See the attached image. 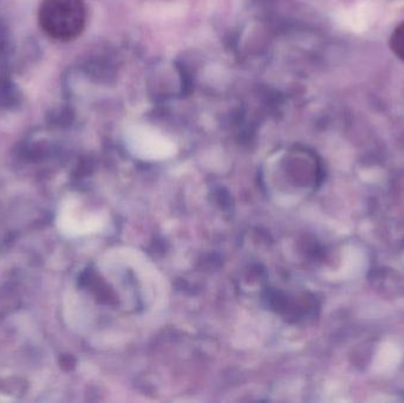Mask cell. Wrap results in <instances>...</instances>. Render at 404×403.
I'll return each instance as SVG.
<instances>
[{
    "label": "cell",
    "mask_w": 404,
    "mask_h": 403,
    "mask_svg": "<svg viewBox=\"0 0 404 403\" xmlns=\"http://www.w3.org/2000/svg\"><path fill=\"white\" fill-rule=\"evenodd\" d=\"M390 49L393 55L404 63V22L393 30L389 41Z\"/></svg>",
    "instance_id": "obj_2"
},
{
    "label": "cell",
    "mask_w": 404,
    "mask_h": 403,
    "mask_svg": "<svg viewBox=\"0 0 404 403\" xmlns=\"http://www.w3.org/2000/svg\"><path fill=\"white\" fill-rule=\"evenodd\" d=\"M88 10L84 0H41L38 8L39 27L57 41H75L86 29Z\"/></svg>",
    "instance_id": "obj_1"
}]
</instances>
